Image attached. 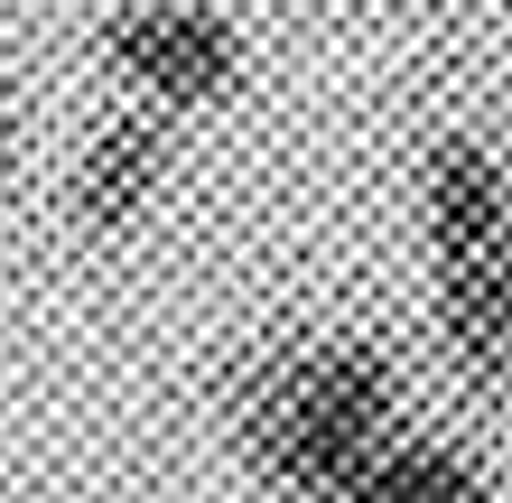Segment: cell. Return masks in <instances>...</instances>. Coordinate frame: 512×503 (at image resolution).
<instances>
[{"mask_svg": "<svg viewBox=\"0 0 512 503\" xmlns=\"http://www.w3.org/2000/svg\"><path fill=\"white\" fill-rule=\"evenodd\" d=\"M10 159H19V103H10V75H0V177H10Z\"/></svg>", "mask_w": 512, "mask_h": 503, "instance_id": "cell-6", "label": "cell"}, {"mask_svg": "<svg viewBox=\"0 0 512 503\" xmlns=\"http://www.w3.org/2000/svg\"><path fill=\"white\" fill-rule=\"evenodd\" d=\"M103 56L122 66L131 84L159 112H196V103H224L233 75H243V38L205 10V0H140L103 28Z\"/></svg>", "mask_w": 512, "mask_h": 503, "instance_id": "cell-3", "label": "cell"}, {"mask_svg": "<svg viewBox=\"0 0 512 503\" xmlns=\"http://www.w3.org/2000/svg\"><path fill=\"white\" fill-rule=\"evenodd\" d=\"M401 420V373L373 336H308L261 354L233 392V438L270 485L298 503H336L364 466L391 448Z\"/></svg>", "mask_w": 512, "mask_h": 503, "instance_id": "cell-1", "label": "cell"}, {"mask_svg": "<svg viewBox=\"0 0 512 503\" xmlns=\"http://www.w3.org/2000/svg\"><path fill=\"white\" fill-rule=\"evenodd\" d=\"M336 503H494V485H485V466L466 448H447V438H391Z\"/></svg>", "mask_w": 512, "mask_h": 503, "instance_id": "cell-5", "label": "cell"}, {"mask_svg": "<svg viewBox=\"0 0 512 503\" xmlns=\"http://www.w3.org/2000/svg\"><path fill=\"white\" fill-rule=\"evenodd\" d=\"M438 261V327L475 382H512V177L485 140L447 131L419 168Z\"/></svg>", "mask_w": 512, "mask_h": 503, "instance_id": "cell-2", "label": "cell"}, {"mask_svg": "<svg viewBox=\"0 0 512 503\" xmlns=\"http://www.w3.org/2000/svg\"><path fill=\"white\" fill-rule=\"evenodd\" d=\"M159 177H168V122L159 112H122L75 159V224L84 233H131L149 215V196H159Z\"/></svg>", "mask_w": 512, "mask_h": 503, "instance_id": "cell-4", "label": "cell"}]
</instances>
